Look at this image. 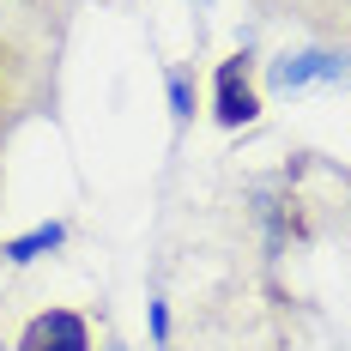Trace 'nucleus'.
Returning <instances> with one entry per match:
<instances>
[{"instance_id":"obj_4","label":"nucleus","mask_w":351,"mask_h":351,"mask_svg":"<svg viewBox=\"0 0 351 351\" xmlns=\"http://www.w3.org/2000/svg\"><path fill=\"white\" fill-rule=\"evenodd\" d=\"M6 346L12 351H97L91 346V321L67 309V303H43L31 315H19L6 327Z\"/></svg>"},{"instance_id":"obj_9","label":"nucleus","mask_w":351,"mask_h":351,"mask_svg":"<svg viewBox=\"0 0 351 351\" xmlns=\"http://www.w3.org/2000/svg\"><path fill=\"white\" fill-rule=\"evenodd\" d=\"M0 152H6V145H0ZM0 194H6V158H0Z\"/></svg>"},{"instance_id":"obj_5","label":"nucleus","mask_w":351,"mask_h":351,"mask_svg":"<svg viewBox=\"0 0 351 351\" xmlns=\"http://www.w3.org/2000/svg\"><path fill=\"white\" fill-rule=\"evenodd\" d=\"M267 19H297L309 36L351 49V0H254Z\"/></svg>"},{"instance_id":"obj_1","label":"nucleus","mask_w":351,"mask_h":351,"mask_svg":"<svg viewBox=\"0 0 351 351\" xmlns=\"http://www.w3.org/2000/svg\"><path fill=\"white\" fill-rule=\"evenodd\" d=\"M67 31V6L0 0V145L19 121L55 109V55Z\"/></svg>"},{"instance_id":"obj_8","label":"nucleus","mask_w":351,"mask_h":351,"mask_svg":"<svg viewBox=\"0 0 351 351\" xmlns=\"http://www.w3.org/2000/svg\"><path fill=\"white\" fill-rule=\"evenodd\" d=\"M145 321H152V346H170V303L164 297L145 303Z\"/></svg>"},{"instance_id":"obj_2","label":"nucleus","mask_w":351,"mask_h":351,"mask_svg":"<svg viewBox=\"0 0 351 351\" xmlns=\"http://www.w3.org/2000/svg\"><path fill=\"white\" fill-rule=\"evenodd\" d=\"M309 85H351V49L309 43V49H279L273 61H261V91L273 97H297Z\"/></svg>"},{"instance_id":"obj_7","label":"nucleus","mask_w":351,"mask_h":351,"mask_svg":"<svg viewBox=\"0 0 351 351\" xmlns=\"http://www.w3.org/2000/svg\"><path fill=\"white\" fill-rule=\"evenodd\" d=\"M164 91H170V121L176 128H194V115H200V79H194V67H170L164 73Z\"/></svg>"},{"instance_id":"obj_6","label":"nucleus","mask_w":351,"mask_h":351,"mask_svg":"<svg viewBox=\"0 0 351 351\" xmlns=\"http://www.w3.org/2000/svg\"><path fill=\"white\" fill-rule=\"evenodd\" d=\"M67 237H73L67 218H49V224H31L25 237H6V243H0V254H6V267H31V261H43V254L67 248Z\"/></svg>"},{"instance_id":"obj_11","label":"nucleus","mask_w":351,"mask_h":351,"mask_svg":"<svg viewBox=\"0 0 351 351\" xmlns=\"http://www.w3.org/2000/svg\"><path fill=\"white\" fill-rule=\"evenodd\" d=\"M0 267H6V254H0Z\"/></svg>"},{"instance_id":"obj_10","label":"nucleus","mask_w":351,"mask_h":351,"mask_svg":"<svg viewBox=\"0 0 351 351\" xmlns=\"http://www.w3.org/2000/svg\"><path fill=\"white\" fill-rule=\"evenodd\" d=\"M152 351H170V346H152Z\"/></svg>"},{"instance_id":"obj_3","label":"nucleus","mask_w":351,"mask_h":351,"mask_svg":"<svg viewBox=\"0 0 351 351\" xmlns=\"http://www.w3.org/2000/svg\"><path fill=\"white\" fill-rule=\"evenodd\" d=\"M261 61L248 55V49H230L218 67H212V121L224 128V134H243L261 121Z\"/></svg>"}]
</instances>
